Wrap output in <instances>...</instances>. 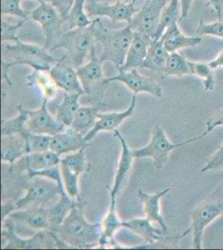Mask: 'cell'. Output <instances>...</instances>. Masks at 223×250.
<instances>
[{"label":"cell","instance_id":"7dc6e473","mask_svg":"<svg viewBox=\"0 0 223 250\" xmlns=\"http://www.w3.org/2000/svg\"><path fill=\"white\" fill-rule=\"evenodd\" d=\"M209 5L212 6L213 9L218 14V20H222L223 11V0H206Z\"/></svg>","mask_w":223,"mask_h":250},{"label":"cell","instance_id":"52a82bcc","mask_svg":"<svg viewBox=\"0 0 223 250\" xmlns=\"http://www.w3.org/2000/svg\"><path fill=\"white\" fill-rule=\"evenodd\" d=\"M197 140H199L198 136L180 144H172L167 139L163 128L159 125H156L153 128L152 139L149 144L145 147L133 150V156L136 159L152 158L153 159L154 168L162 169L167 165L170 153L173 149Z\"/></svg>","mask_w":223,"mask_h":250},{"label":"cell","instance_id":"d590c367","mask_svg":"<svg viewBox=\"0 0 223 250\" xmlns=\"http://www.w3.org/2000/svg\"><path fill=\"white\" fill-rule=\"evenodd\" d=\"M86 0H74L68 15L66 16L68 29L84 28L91 25L94 20H91L85 10Z\"/></svg>","mask_w":223,"mask_h":250},{"label":"cell","instance_id":"c3c4849f","mask_svg":"<svg viewBox=\"0 0 223 250\" xmlns=\"http://www.w3.org/2000/svg\"><path fill=\"white\" fill-rule=\"evenodd\" d=\"M179 1L181 3V20H182V19L187 17V15L189 14L190 9H191L193 0H179Z\"/></svg>","mask_w":223,"mask_h":250},{"label":"cell","instance_id":"7c38bea8","mask_svg":"<svg viewBox=\"0 0 223 250\" xmlns=\"http://www.w3.org/2000/svg\"><path fill=\"white\" fill-rule=\"evenodd\" d=\"M166 3L167 0H145L129 23L133 31L147 34L153 39Z\"/></svg>","mask_w":223,"mask_h":250},{"label":"cell","instance_id":"8d00e7d4","mask_svg":"<svg viewBox=\"0 0 223 250\" xmlns=\"http://www.w3.org/2000/svg\"><path fill=\"white\" fill-rule=\"evenodd\" d=\"M28 80L29 82L28 86L36 83L42 89L43 99L49 100L55 96L58 87L54 83V80H52L49 72L34 70V73L28 76Z\"/></svg>","mask_w":223,"mask_h":250},{"label":"cell","instance_id":"3957f363","mask_svg":"<svg viewBox=\"0 0 223 250\" xmlns=\"http://www.w3.org/2000/svg\"><path fill=\"white\" fill-rule=\"evenodd\" d=\"M97 42L101 43L102 51L99 60L104 63L111 62L119 70L124 64L127 52L134 37V31L129 24L118 30L106 28L100 19L95 24Z\"/></svg>","mask_w":223,"mask_h":250},{"label":"cell","instance_id":"60d3db41","mask_svg":"<svg viewBox=\"0 0 223 250\" xmlns=\"http://www.w3.org/2000/svg\"><path fill=\"white\" fill-rule=\"evenodd\" d=\"M23 20H21L17 24H12L6 20L1 21V42H17L19 40L18 32L23 24Z\"/></svg>","mask_w":223,"mask_h":250},{"label":"cell","instance_id":"d6986e66","mask_svg":"<svg viewBox=\"0 0 223 250\" xmlns=\"http://www.w3.org/2000/svg\"><path fill=\"white\" fill-rule=\"evenodd\" d=\"M137 94H133L131 104L126 110L122 112H113L98 114V120L93 129L84 137L86 141H91L100 131H114L119 128V126L126 119L132 116L135 109L137 103Z\"/></svg>","mask_w":223,"mask_h":250},{"label":"cell","instance_id":"5b68a950","mask_svg":"<svg viewBox=\"0 0 223 250\" xmlns=\"http://www.w3.org/2000/svg\"><path fill=\"white\" fill-rule=\"evenodd\" d=\"M219 216H223V181L192 212L191 226L182 234L192 233L193 249L203 248L204 229Z\"/></svg>","mask_w":223,"mask_h":250},{"label":"cell","instance_id":"d4e9b609","mask_svg":"<svg viewBox=\"0 0 223 250\" xmlns=\"http://www.w3.org/2000/svg\"><path fill=\"white\" fill-rule=\"evenodd\" d=\"M170 191V188H166L154 194H148L143 191L139 190V197L141 202L143 204L146 218L151 221L158 223L162 229L167 233L168 227L165 223L160 212V200Z\"/></svg>","mask_w":223,"mask_h":250},{"label":"cell","instance_id":"1f68e13d","mask_svg":"<svg viewBox=\"0 0 223 250\" xmlns=\"http://www.w3.org/2000/svg\"><path fill=\"white\" fill-rule=\"evenodd\" d=\"M76 202V199H72L68 193H62L61 197L54 205H52L51 207H48L51 224V228L49 230L50 232L56 230Z\"/></svg>","mask_w":223,"mask_h":250},{"label":"cell","instance_id":"ac0fdd59","mask_svg":"<svg viewBox=\"0 0 223 250\" xmlns=\"http://www.w3.org/2000/svg\"><path fill=\"white\" fill-rule=\"evenodd\" d=\"M8 218L34 230H50V217L48 207L31 206L22 209L14 210Z\"/></svg>","mask_w":223,"mask_h":250},{"label":"cell","instance_id":"cb8c5ba5","mask_svg":"<svg viewBox=\"0 0 223 250\" xmlns=\"http://www.w3.org/2000/svg\"><path fill=\"white\" fill-rule=\"evenodd\" d=\"M28 154L27 141L22 135L14 134L1 138V160L13 165Z\"/></svg>","mask_w":223,"mask_h":250},{"label":"cell","instance_id":"30bf717a","mask_svg":"<svg viewBox=\"0 0 223 250\" xmlns=\"http://www.w3.org/2000/svg\"><path fill=\"white\" fill-rule=\"evenodd\" d=\"M136 1L122 2V0H117L116 3L111 4L106 1L91 0L85 4V10L89 17H107L113 23L126 21L129 24L133 16L139 10V8L135 7Z\"/></svg>","mask_w":223,"mask_h":250},{"label":"cell","instance_id":"6da1fadb","mask_svg":"<svg viewBox=\"0 0 223 250\" xmlns=\"http://www.w3.org/2000/svg\"><path fill=\"white\" fill-rule=\"evenodd\" d=\"M101 225L91 224L85 219L83 205L77 200L62 224L53 232L68 248L91 249L99 246Z\"/></svg>","mask_w":223,"mask_h":250},{"label":"cell","instance_id":"5bb4252c","mask_svg":"<svg viewBox=\"0 0 223 250\" xmlns=\"http://www.w3.org/2000/svg\"><path fill=\"white\" fill-rule=\"evenodd\" d=\"M114 81L124 83L131 91L133 92V94L138 95L139 93L143 92L152 94L153 96L157 98H161L162 96V86L156 82L153 78L141 75L138 72V68H133L127 71L119 70L118 75L105 80L106 83Z\"/></svg>","mask_w":223,"mask_h":250},{"label":"cell","instance_id":"277c9868","mask_svg":"<svg viewBox=\"0 0 223 250\" xmlns=\"http://www.w3.org/2000/svg\"><path fill=\"white\" fill-rule=\"evenodd\" d=\"M96 20H94V22L88 27L77 28L64 33L50 52L58 48L64 49L65 54L63 55L69 64L75 69L80 68L88 55L90 56L91 52L98 43L95 36Z\"/></svg>","mask_w":223,"mask_h":250},{"label":"cell","instance_id":"f907efd6","mask_svg":"<svg viewBox=\"0 0 223 250\" xmlns=\"http://www.w3.org/2000/svg\"><path fill=\"white\" fill-rule=\"evenodd\" d=\"M36 1H38V2L40 3H40H45V2H47V0H36Z\"/></svg>","mask_w":223,"mask_h":250},{"label":"cell","instance_id":"d6a6232c","mask_svg":"<svg viewBox=\"0 0 223 250\" xmlns=\"http://www.w3.org/2000/svg\"><path fill=\"white\" fill-rule=\"evenodd\" d=\"M182 7L179 0H170L169 3L165 6L162 12L161 17L159 20L158 28L156 30L154 40H159L164 34L165 29L178 23L179 19H181Z\"/></svg>","mask_w":223,"mask_h":250},{"label":"cell","instance_id":"e0dca14e","mask_svg":"<svg viewBox=\"0 0 223 250\" xmlns=\"http://www.w3.org/2000/svg\"><path fill=\"white\" fill-rule=\"evenodd\" d=\"M48 72L58 88H62L66 93L85 94L77 69L69 64L64 55L60 58Z\"/></svg>","mask_w":223,"mask_h":250},{"label":"cell","instance_id":"bcb514c9","mask_svg":"<svg viewBox=\"0 0 223 250\" xmlns=\"http://www.w3.org/2000/svg\"><path fill=\"white\" fill-rule=\"evenodd\" d=\"M47 2L51 3L63 17H66L74 4V0H47Z\"/></svg>","mask_w":223,"mask_h":250},{"label":"cell","instance_id":"ee69618b","mask_svg":"<svg viewBox=\"0 0 223 250\" xmlns=\"http://www.w3.org/2000/svg\"><path fill=\"white\" fill-rule=\"evenodd\" d=\"M223 145L221 146L209 159L203 168H202V173H206L210 170H223Z\"/></svg>","mask_w":223,"mask_h":250},{"label":"cell","instance_id":"603a6c76","mask_svg":"<svg viewBox=\"0 0 223 250\" xmlns=\"http://www.w3.org/2000/svg\"><path fill=\"white\" fill-rule=\"evenodd\" d=\"M169 52L164 46L163 41L153 39L147 50V56L142 68H148L151 71L159 75L163 80L164 70L167 64Z\"/></svg>","mask_w":223,"mask_h":250},{"label":"cell","instance_id":"f546056e","mask_svg":"<svg viewBox=\"0 0 223 250\" xmlns=\"http://www.w3.org/2000/svg\"><path fill=\"white\" fill-rule=\"evenodd\" d=\"M17 109L20 113L18 116L1 121V136L18 134L22 135L27 141L31 134L26 126L28 119V111L21 105H18Z\"/></svg>","mask_w":223,"mask_h":250},{"label":"cell","instance_id":"e575fe53","mask_svg":"<svg viewBox=\"0 0 223 250\" xmlns=\"http://www.w3.org/2000/svg\"><path fill=\"white\" fill-rule=\"evenodd\" d=\"M187 74L192 75L189 60H186L182 54H178L177 52L170 53L164 70V79L168 76L182 77Z\"/></svg>","mask_w":223,"mask_h":250},{"label":"cell","instance_id":"9a60e30c","mask_svg":"<svg viewBox=\"0 0 223 250\" xmlns=\"http://www.w3.org/2000/svg\"><path fill=\"white\" fill-rule=\"evenodd\" d=\"M60 162L61 158L60 155L50 149L44 152L29 153L11 165L9 172L13 174H20L26 172L28 174L51 168L60 165Z\"/></svg>","mask_w":223,"mask_h":250},{"label":"cell","instance_id":"681fc988","mask_svg":"<svg viewBox=\"0 0 223 250\" xmlns=\"http://www.w3.org/2000/svg\"><path fill=\"white\" fill-rule=\"evenodd\" d=\"M209 65L212 69H217V68H222L223 67V49L219 53L218 57L215 60H212L211 62H208Z\"/></svg>","mask_w":223,"mask_h":250},{"label":"cell","instance_id":"4fadbf2b","mask_svg":"<svg viewBox=\"0 0 223 250\" xmlns=\"http://www.w3.org/2000/svg\"><path fill=\"white\" fill-rule=\"evenodd\" d=\"M46 232L39 231L35 235L29 239H23L18 236L14 231V222L8 218L3 221V229L2 236L8 240V244L3 249H23V250H34V249H50L57 247L54 235L51 239H48ZM53 234V233H52Z\"/></svg>","mask_w":223,"mask_h":250},{"label":"cell","instance_id":"ffe728a7","mask_svg":"<svg viewBox=\"0 0 223 250\" xmlns=\"http://www.w3.org/2000/svg\"><path fill=\"white\" fill-rule=\"evenodd\" d=\"M89 146L90 143L86 141L83 135L68 127L65 132H60L52 137L49 149L61 156L62 154L74 153L82 148L86 149Z\"/></svg>","mask_w":223,"mask_h":250},{"label":"cell","instance_id":"ba28073f","mask_svg":"<svg viewBox=\"0 0 223 250\" xmlns=\"http://www.w3.org/2000/svg\"><path fill=\"white\" fill-rule=\"evenodd\" d=\"M29 19L37 22L45 35L44 48L50 52L57 41L64 34L62 26L67 22L54 6L48 2L40 3V6L29 13Z\"/></svg>","mask_w":223,"mask_h":250},{"label":"cell","instance_id":"74e56055","mask_svg":"<svg viewBox=\"0 0 223 250\" xmlns=\"http://www.w3.org/2000/svg\"><path fill=\"white\" fill-rule=\"evenodd\" d=\"M190 65L192 69V74L198 76L203 81L205 90H213L216 83L214 69L211 68L209 63L190 61Z\"/></svg>","mask_w":223,"mask_h":250},{"label":"cell","instance_id":"9c48e42d","mask_svg":"<svg viewBox=\"0 0 223 250\" xmlns=\"http://www.w3.org/2000/svg\"><path fill=\"white\" fill-rule=\"evenodd\" d=\"M85 148L68 154L61 159L60 166L62 173V182L66 193L72 199L79 200V177L82 173H88L90 170L91 165L88 164L85 156Z\"/></svg>","mask_w":223,"mask_h":250},{"label":"cell","instance_id":"4dcf8cb0","mask_svg":"<svg viewBox=\"0 0 223 250\" xmlns=\"http://www.w3.org/2000/svg\"><path fill=\"white\" fill-rule=\"evenodd\" d=\"M81 94L77 93H64L63 100L60 105L57 108V120L67 126L70 127L74 121L77 112L81 107L79 104V98Z\"/></svg>","mask_w":223,"mask_h":250},{"label":"cell","instance_id":"2e32d148","mask_svg":"<svg viewBox=\"0 0 223 250\" xmlns=\"http://www.w3.org/2000/svg\"><path fill=\"white\" fill-rule=\"evenodd\" d=\"M48 100L43 99L42 106L37 110H28V119L26 126L32 134L54 136L64 129L65 125L52 116L47 108Z\"/></svg>","mask_w":223,"mask_h":250},{"label":"cell","instance_id":"8fae6325","mask_svg":"<svg viewBox=\"0 0 223 250\" xmlns=\"http://www.w3.org/2000/svg\"><path fill=\"white\" fill-rule=\"evenodd\" d=\"M89 57V62L78 68L77 73L85 94L90 98L98 99L102 97L103 87L106 84L102 70L103 62L97 57L95 48L92 50Z\"/></svg>","mask_w":223,"mask_h":250},{"label":"cell","instance_id":"44dd1931","mask_svg":"<svg viewBox=\"0 0 223 250\" xmlns=\"http://www.w3.org/2000/svg\"><path fill=\"white\" fill-rule=\"evenodd\" d=\"M152 40L147 34L134 32V37L127 52L124 64L119 70L127 71L133 68H142Z\"/></svg>","mask_w":223,"mask_h":250},{"label":"cell","instance_id":"7bdbcfd3","mask_svg":"<svg viewBox=\"0 0 223 250\" xmlns=\"http://www.w3.org/2000/svg\"><path fill=\"white\" fill-rule=\"evenodd\" d=\"M196 33L201 35L206 34L223 39V21L218 20L214 23H205L201 20Z\"/></svg>","mask_w":223,"mask_h":250},{"label":"cell","instance_id":"7402d4cb","mask_svg":"<svg viewBox=\"0 0 223 250\" xmlns=\"http://www.w3.org/2000/svg\"><path fill=\"white\" fill-rule=\"evenodd\" d=\"M114 136H116L121 143L122 154L119 159L113 188H109L108 186L107 187V189L110 192L111 198H117L121 185H122V183L130 171L133 159H134L133 151L129 148L124 137L120 134V132L118 129L114 131Z\"/></svg>","mask_w":223,"mask_h":250},{"label":"cell","instance_id":"ab89813d","mask_svg":"<svg viewBox=\"0 0 223 250\" xmlns=\"http://www.w3.org/2000/svg\"><path fill=\"white\" fill-rule=\"evenodd\" d=\"M22 0H1V14L12 15L21 20L29 19V13L24 11L20 5Z\"/></svg>","mask_w":223,"mask_h":250},{"label":"cell","instance_id":"b9f144b4","mask_svg":"<svg viewBox=\"0 0 223 250\" xmlns=\"http://www.w3.org/2000/svg\"><path fill=\"white\" fill-rule=\"evenodd\" d=\"M184 236L182 233V234H178V235L172 236V237H165L162 236L161 239L153 243L152 245L147 244L146 245H140L137 247L133 248L136 250H147V249H173V248H178V241L179 239H182Z\"/></svg>","mask_w":223,"mask_h":250},{"label":"cell","instance_id":"4316f807","mask_svg":"<svg viewBox=\"0 0 223 250\" xmlns=\"http://www.w3.org/2000/svg\"><path fill=\"white\" fill-rule=\"evenodd\" d=\"M123 221H121L118 217L116 210V198H111L110 206L107 215L102 220L101 225V237L99 241V247L104 248L110 244L115 245L113 237L119 231V229L123 227Z\"/></svg>","mask_w":223,"mask_h":250},{"label":"cell","instance_id":"83f0119b","mask_svg":"<svg viewBox=\"0 0 223 250\" xmlns=\"http://www.w3.org/2000/svg\"><path fill=\"white\" fill-rule=\"evenodd\" d=\"M152 223L153 222L147 218H136L128 221H123L122 225L129 230L133 231L136 234L141 236L147 244L152 245L161 239L162 236L167 234L162 229H158L153 226Z\"/></svg>","mask_w":223,"mask_h":250},{"label":"cell","instance_id":"484cf974","mask_svg":"<svg viewBox=\"0 0 223 250\" xmlns=\"http://www.w3.org/2000/svg\"><path fill=\"white\" fill-rule=\"evenodd\" d=\"M160 39L163 41L164 46L169 53L177 52L181 48L195 47L202 43L201 37H187L184 35L178 23L167 28Z\"/></svg>","mask_w":223,"mask_h":250},{"label":"cell","instance_id":"f1b7e54d","mask_svg":"<svg viewBox=\"0 0 223 250\" xmlns=\"http://www.w3.org/2000/svg\"><path fill=\"white\" fill-rule=\"evenodd\" d=\"M100 104L93 106H82L77 112L71 128L86 136L93 129L97 120Z\"/></svg>","mask_w":223,"mask_h":250},{"label":"cell","instance_id":"8992f818","mask_svg":"<svg viewBox=\"0 0 223 250\" xmlns=\"http://www.w3.org/2000/svg\"><path fill=\"white\" fill-rule=\"evenodd\" d=\"M25 196L14 204L15 210L31 206H45L54 199H60L65 189L56 181L46 177L34 176L27 179Z\"/></svg>","mask_w":223,"mask_h":250},{"label":"cell","instance_id":"f6af8a7d","mask_svg":"<svg viewBox=\"0 0 223 250\" xmlns=\"http://www.w3.org/2000/svg\"><path fill=\"white\" fill-rule=\"evenodd\" d=\"M218 126H223V108L208 119L206 122V131H204L203 134L198 136L199 140L203 138L204 136H206V134H209L210 132H212Z\"/></svg>","mask_w":223,"mask_h":250},{"label":"cell","instance_id":"836d02e7","mask_svg":"<svg viewBox=\"0 0 223 250\" xmlns=\"http://www.w3.org/2000/svg\"><path fill=\"white\" fill-rule=\"evenodd\" d=\"M18 37L20 41L25 43L45 45V35L41 26L31 19L23 20V24L18 32Z\"/></svg>","mask_w":223,"mask_h":250},{"label":"cell","instance_id":"7a4b0ae2","mask_svg":"<svg viewBox=\"0 0 223 250\" xmlns=\"http://www.w3.org/2000/svg\"><path fill=\"white\" fill-rule=\"evenodd\" d=\"M3 54H9L10 60L2 61V75L9 87L11 80L9 79V68L14 65H28L37 71H49L60 59L54 57L44 46L35 43H25L18 40L14 44L2 43Z\"/></svg>","mask_w":223,"mask_h":250},{"label":"cell","instance_id":"f35d334b","mask_svg":"<svg viewBox=\"0 0 223 250\" xmlns=\"http://www.w3.org/2000/svg\"><path fill=\"white\" fill-rule=\"evenodd\" d=\"M52 137L46 134H30L27 140L28 154L44 152L50 148Z\"/></svg>","mask_w":223,"mask_h":250}]
</instances>
